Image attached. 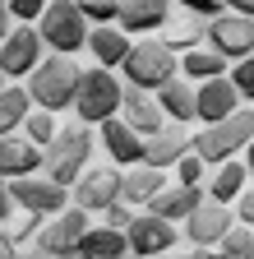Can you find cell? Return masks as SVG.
<instances>
[{"label": "cell", "instance_id": "cell-46", "mask_svg": "<svg viewBox=\"0 0 254 259\" xmlns=\"http://www.w3.org/2000/svg\"><path fill=\"white\" fill-rule=\"evenodd\" d=\"M120 259H143V254H130V250H125V254H120Z\"/></svg>", "mask_w": 254, "mask_h": 259}, {"label": "cell", "instance_id": "cell-1", "mask_svg": "<svg viewBox=\"0 0 254 259\" xmlns=\"http://www.w3.org/2000/svg\"><path fill=\"white\" fill-rule=\"evenodd\" d=\"M79 65L74 56H42L37 70L28 74V97H33V107L42 111H70L74 107V93H79Z\"/></svg>", "mask_w": 254, "mask_h": 259}, {"label": "cell", "instance_id": "cell-35", "mask_svg": "<svg viewBox=\"0 0 254 259\" xmlns=\"http://www.w3.org/2000/svg\"><path fill=\"white\" fill-rule=\"evenodd\" d=\"M176 5H180L185 14H194V19H204V23L222 14V0H176Z\"/></svg>", "mask_w": 254, "mask_h": 259}, {"label": "cell", "instance_id": "cell-38", "mask_svg": "<svg viewBox=\"0 0 254 259\" xmlns=\"http://www.w3.org/2000/svg\"><path fill=\"white\" fill-rule=\"evenodd\" d=\"M10 208H14V199H10V181H5V176H0V222H5V218H10Z\"/></svg>", "mask_w": 254, "mask_h": 259}, {"label": "cell", "instance_id": "cell-45", "mask_svg": "<svg viewBox=\"0 0 254 259\" xmlns=\"http://www.w3.org/2000/svg\"><path fill=\"white\" fill-rule=\"evenodd\" d=\"M19 259H46V254H42V250H28V254H19Z\"/></svg>", "mask_w": 254, "mask_h": 259}, {"label": "cell", "instance_id": "cell-49", "mask_svg": "<svg viewBox=\"0 0 254 259\" xmlns=\"http://www.w3.org/2000/svg\"><path fill=\"white\" fill-rule=\"evenodd\" d=\"M249 259H254V254H249Z\"/></svg>", "mask_w": 254, "mask_h": 259}, {"label": "cell", "instance_id": "cell-44", "mask_svg": "<svg viewBox=\"0 0 254 259\" xmlns=\"http://www.w3.org/2000/svg\"><path fill=\"white\" fill-rule=\"evenodd\" d=\"M245 167H254V135H249V144H245Z\"/></svg>", "mask_w": 254, "mask_h": 259}, {"label": "cell", "instance_id": "cell-6", "mask_svg": "<svg viewBox=\"0 0 254 259\" xmlns=\"http://www.w3.org/2000/svg\"><path fill=\"white\" fill-rule=\"evenodd\" d=\"M120 74H125V83H130V88L157 93L167 79L180 74V56L167 51L157 37H148V42H134V47H130V56L120 60Z\"/></svg>", "mask_w": 254, "mask_h": 259}, {"label": "cell", "instance_id": "cell-19", "mask_svg": "<svg viewBox=\"0 0 254 259\" xmlns=\"http://www.w3.org/2000/svg\"><path fill=\"white\" fill-rule=\"evenodd\" d=\"M204 204V190L199 185H180V181H167L162 190L153 194V204H148V213H157V218H167V222H185L189 213H194Z\"/></svg>", "mask_w": 254, "mask_h": 259}, {"label": "cell", "instance_id": "cell-50", "mask_svg": "<svg viewBox=\"0 0 254 259\" xmlns=\"http://www.w3.org/2000/svg\"><path fill=\"white\" fill-rule=\"evenodd\" d=\"M249 19H254V14H249Z\"/></svg>", "mask_w": 254, "mask_h": 259}, {"label": "cell", "instance_id": "cell-23", "mask_svg": "<svg viewBox=\"0 0 254 259\" xmlns=\"http://www.w3.org/2000/svg\"><path fill=\"white\" fill-rule=\"evenodd\" d=\"M157 97V107H162V116H171L176 125H185V120H194V83H189V79H167L162 88H157L153 93Z\"/></svg>", "mask_w": 254, "mask_h": 259}, {"label": "cell", "instance_id": "cell-43", "mask_svg": "<svg viewBox=\"0 0 254 259\" xmlns=\"http://www.w3.org/2000/svg\"><path fill=\"white\" fill-rule=\"evenodd\" d=\"M51 259H88V254H83V245H79V250H65V254H51Z\"/></svg>", "mask_w": 254, "mask_h": 259}, {"label": "cell", "instance_id": "cell-26", "mask_svg": "<svg viewBox=\"0 0 254 259\" xmlns=\"http://www.w3.org/2000/svg\"><path fill=\"white\" fill-rule=\"evenodd\" d=\"M83 254L88 259H120L125 250H130V241H125V232H120V227H88V232H83Z\"/></svg>", "mask_w": 254, "mask_h": 259}, {"label": "cell", "instance_id": "cell-32", "mask_svg": "<svg viewBox=\"0 0 254 259\" xmlns=\"http://www.w3.org/2000/svg\"><path fill=\"white\" fill-rule=\"evenodd\" d=\"M176 181H180V185H199V181H204V157H199V153H185V157L176 162ZM199 190H204V185H199Z\"/></svg>", "mask_w": 254, "mask_h": 259}, {"label": "cell", "instance_id": "cell-34", "mask_svg": "<svg viewBox=\"0 0 254 259\" xmlns=\"http://www.w3.org/2000/svg\"><path fill=\"white\" fill-rule=\"evenodd\" d=\"M42 222H46V218H37V213H23V218L10 227L5 236H10V241H14V250H19L23 241H33V236H37V227H42Z\"/></svg>", "mask_w": 254, "mask_h": 259}, {"label": "cell", "instance_id": "cell-37", "mask_svg": "<svg viewBox=\"0 0 254 259\" xmlns=\"http://www.w3.org/2000/svg\"><path fill=\"white\" fill-rule=\"evenodd\" d=\"M102 218H107V227H120V232H125V227H130V218H134V213H130V204L120 199V204H111V208H107Z\"/></svg>", "mask_w": 254, "mask_h": 259}, {"label": "cell", "instance_id": "cell-5", "mask_svg": "<svg viewBox=\"0 0 254 259\" xmlns=\"http://www.w3.org/2000/svg\"><path fill=\"white\" fill-rule=\"evenodd\" d=\"M120 97H125V83H120L111 70L92 65V70L79 74V93H74V107H70V111H74L83 125H102V120L120 116Z\"/></svg>", "mask_w": 254, "mask_h": 259}, {"label": "cell", "instance_id": "cell-3", "mask_svg": "<svg viewBox=\"0 0 254 259\" xmlns=\"http://www.w3.org/2000/svg\"><path fill=\"white\" fill-rule=\"evenodd\" d=\"M92 162V130L79 120V125H65V130H56V139L42 148V171L56 181V185H74L79 171Z\"/></svg>", "mask_w": 254, "mask_h": 259}, {"label": "cell", "instance_id": "cell-15", "mask_svg": "<svg viewBox=\"0 0 254 259\" xmlns=\"http://www.w3.org/2000/svg\"><path fill=\"white\" fill-rule=\"evenodd\" d=\"M97 139H102V148H107V157L116 162V167H139L143 162V135H134L120 116L97 125Z\"/></svg>", "mask_w": 254, "mask_h": 259}, {"label": "cell", "instance_id": "cell-24", "mask_svg": "<svg viewBox=\"0 0 254 259\" xmlns=\"http://www.w3.org/2000/svg\"><path fill=\"white\" fill-rule=\"evenodd\" d=\"M249 185V167L240 157H231V162H217L213 167V181H208V199H217V204H236V194Z\"/></svg>", "mask_w": 254, "mask_h": 259}, {"label": "cell", "instance_id": "cell-39", "mask_svg": "<svg viewBox=\"0 0 254 259\" xmlns=\"http://www.w3.org/2000/svg\"><path fill=\"white\" fill-rule=\"evenodd\" d=\"M222 10H231V14H254V0H222Z\"/></svg>", "mask_w": 254, "mask_h": 259}, {"label": "cell", "instance_id": "cell-12", "mask_svg": "<svg viewBox=\"0 0 254 259\" xmlns=\"http://www.w3.org/2000/svg\"><path fill=\"white\" fill-rule=\"evenodd\" d=\"M125 241H130V254L157 259V254H167L176 245V232H171V222L157 218V213H134L130 227H125Z\"/></svg>", "mask_w": 254, "mask_h": 259}, {"label": "cell", "instance_id": "cell-40", "mask_svg": "<svg viewBox=\"0 0 254 259\" xmlns=\"http://www.w3.org/2000/svg\"><path fill=\"white\" fill-rule=\"evenodd\" d=\"M167 259H213V254H208V250H180V254L167 250Z\"/></svg>", "mask_w": 254, "mask_h": 259}, {"label": "cell", "instance_id": "cell-17", "mask_svg": "<svg viewBox=\"0 0 254 259\" xmlns=\"http://www.w3.org/2000/svg\"><path fill=\"white\" fill-rule=\"evenodd\" d=\"M189 153V135H185V125H162L157 135H148L143 139V167H157V171H167V167H176V162Z\"/></svg>", "mask_w": 254, "mask_h": 259}, {"label": "cell", "instance_id": "cell-48", "mask_svg": "<svg viewBox=\"0 0 254 259\" xmlns=\"http://www.w3.org/2000/svg\"><path fill=\"white\" fill-rule=\"evenodd\" d=\"M5 83H10V79H5V74H0V88H5Z\"/></svg>", "mask_w": 254, "mask_h": 259}, {"label": "cell", "instance_id": "cell-18", "mask_svg": "<svg viewBox=\"0 0 254 259\" xmlns=\"http://www.w3.org/2000/svg\"><path fill=\"white\" fill-rule=\"evenodd\" d=\"M167 19H171V0H120L116 28H120V32H134V37H143V32H157Z\"/></svg>", "mask_w": 254, "mask_h": 259}, {"label": "cell", "instance_id": "cell-21", "mask_svg": "<svg viewBox=\"0 0 254 259\" xmlns=\"http://www.w3.org/2000/svg\"><path fill=\"white\" fill-rule=\"evenodd\" d=\"M130 32H120L116 23H97V28H88V51L92 60L102 65V70H120V60L130 56Z\"/></svg>", "mask_w": 254, "mask_h": 259}, {"label": "cell", "instance_id": "cell-27", "mask_svg": "<svg viewBox=\"0 0 254 259\" xmlns=\"http://www.w3.org/2000/svg\"><path fill=\"white\" fill-rule=\"evenodd\" d=\"M217 74H227V60H222V56H217L208 42L180 56V79H189V83H204V79H217Z\"/></svg>", "mask_w": 254, "mask_h": 259}, {"label": "cell", "instance_id": "cell-36", "mask_svg": "<svg viewBox=\"0 0 254 259\" xmlns=\"http://www.w3.org/2000/svg\"><path fill=\"white\" fill-rule=\"evenodd\" d=\"M236 222H245V227H254V176H249V185L236 194Z\"/></svg>", "mask_w": 254, "mask_h": 259}, {"label": "cell", "instance_id": "cell-4", "mask_svg": "<svg viewBox=\"0 0 254 259\" xmlns=\"http://www.w3.org/2000/svg\"><path fill=\"white\" fill-rule=\"evenodd\" d=\"M33 28H37L42 47H51V56H74V51L88 47V28L92 23L79 14L74 0H46V10H42V19Z\"/></svg>", "mask_w": 254, "mask_h": 259}, {"label": "cell", "instance_id": "cell-31", "mask_svg": "<svg viewBox=\"0 0 254 259\" xmlns=\"http://www.w3.org/2000/svg\"><path fill=\"white\" fill-rule=\"evenodd\" d=\"M227 79H231V88H236L240 97H249V93H254V60H231V65H227Z\"/></svg>", "mask_w": 254, "mask_h": 259}, {"label": "cell", "instance_id": "cell-22", "mask_svg": "<svg viewBox=\"0 0 254 259\" xmlns=\"http://www.w3.org/2000/svg\"><path fill=\"white\" fill-rule=\"evenodd\" d=\"M167 185V171H157V167H143V162H139V167H125V185H120V199L125 204H139V208H148L153 204V194L157 190H162Z\"/></svg>", "mask_w": 254, "mask_h": 259}, {"label": "cell", "instance_id": "cell-11", "mask_svg": "<svg viewBox=\"0 0 254 259\" xmlns=\"http://www.w3.org/2000/svg\"><path fill=\"white\" fill-rule=\"evenodd\" d=\"M37 60H42V37H37L33 23H19V28H10L5 37H0V74L10 83L19 74H33Z\"/></svg>", "mask_w": 254, "mask_h": 259}, {"label": "cell", "instance_id": "cell-20", "mask_svg": "<svg viewBox=\"0 0 254 259\" xmlns=\"http://www.w3.org/2000/svg\"><path fill=\"white\" fill-rule=\"evenodd\" d=\"M33 171H42V148L28 144L23 135H5L0 139V176L19 181V176H33Z\"/></svg>", "mask_w": 254, "mask_h": 259}, {"label": "cell", "instance_id": "cell-30", "mask_svg": "<svg viewBox=\"0 0 254 259\" xmlns=\"http://www.w3.org/2000/svg\"><path fill=\"white\" fill-rule=\"evenodd\" d=\"M79 5V14L97 28V23H116V14H120V0H74Z\"/></svg>", "mask_w": 254, "mask_h": 259}, {"label": "cell", "instance_id": "cell-9", "mask_svg": "<svg viewBox=\"0 0 254 259\" xmlns=\"http://www.w3.org/2000/svg\"><path fill=\"white\" fill-rule=\"evenodd\" d=\"M10 199H14L23 213H37V218H56L60 208H65L70 190H65V185H56L46 171H33V176H19V181H10Z\"/></svg>", "mask_w": 254, "mask_h": 259}, {"label": "cell", "instance_id": "cell-42", "mask_svg": "<svg viewBox=\"0 0 254 259\" xmlns=\"http://www.w3.org/2000/svg\"><path fill=\"white\" fill-rule=\"evenodd\" d=\"M10 23H14V19H10V10H5V0H0V37L10 32Z\"/></svg>", "mask_w": 254, "mask_h": 259}, {"label": "cell", "instance_id": "cell-13", "mask_svg": "<svg viewBox=\"0 0 254 259\" xmlns=\"http://www.w3.org/2000/svg\"><path fill=\"white\" fill-rule=\"evenodd\" d=\"M236 222V213H231V204H217V199H204L194 213L185 218V236L194 241L199 250H213L222 236H227V227Z\"/></svg>", "mask_w": 254, "mask_h": 259}, {"label": "cell", "instance_id": "cell-25", "mask_svg": "<svg viewBox=\"0 0 254 259\" xmlns=\"http://www.w3.org/2000/svg\"><path fill=\"white\" fill-rule=\"evenodd\" d=\"M157 32H162L157 42H162L167 51H176V56H185V51L204 47V19H194V14H189V19H167Z\"/></svg>", "mask_w": 254, "mask_h": 259}, {"label": "cell", "instance_id": "cell-28", "mask_svg": "<svg viewBox=\"0 0 254 259\" xmlns=\"http://www.w3.org/2000/svg\"><path fill=\"white\" fill-rule=\"evenodd\" d=\"M28 111H33L28 88H19V83H5V88H0V139H5V135H19V125H23Z\"/></svg>", "mask_w": 254, "mask_h": 259}, {"label": "cell", "instance_id": "cell-16", "mask_svg": "<svg viewBox=\"0 0 254 259\" xmlns=\"http://www.w3.org/2000/svg\"><path fill=\"white\" fill-rule=\"evenodd\" d=\"M120 120L134 130V135H157V130L167 125V116H162V107H157V97L153 93H143V88H130L125 83V97H120Z\"/></svg>", "mask_w": 254, "mask_h": 259}, {"label": "cell", "instance_id": "cell-8", "mask_svg": "<svg viewBox=\"0 0 254 259\" xmlns=\"http://www.w3.org/2000/svg\"><path fill=\"white\" fill-rule=\"evenodd\" d=\"M204 42L227 60V65H231V60H254V19L222 10L217 19L204 23Z\"/></svg>", "mask_w": 254, "mask_h": 259}, {"label": "cell", "instance_id": "cell-2", "mask_svg": "<svg viewBox=\"0 0 254 259\" xmlns=\"http://www.w3.org/2000/svg\"><path fill=\"white\" fill-rule=\"evenodd\" d=\"M249 135H254V111L240 107V111H231L227 120H213V125L199 130V135H189V153H199L204 167H217V162L240 157L245 144H249Z\"/></svg>", "mask_w": 254, "mask_h": 259}, {"label": "cell", "instance_id": "cell-7", "mask_svg": "<svg viewBox=\"0 0 254 259\" xmlns=\"http://www.w3.org/2000/svg\"><path fill=\"white\" fill-rule=\"evenodd\" d=\"M120 185H125V171L116 167V162H107V167L88 162V167L79 171V181L70 185V194H74V204L83 213H107L111 204H120Z\"/></svg>", "mask_w": 254, "mask_h": 259}, {"label": "cell", "instance_id": "cell-10", "mask_svg": "<svg viewBox=\"0 0 254 259\" xmlns=\"http://www.w3.org/2000/svg\"><path fill=\"white\" fill-rule=\"evenodd\" d=\"M92 213H83L79 204H65L51 222H42L37 227V250L51 259V254H65V250H79V241H83V232H88V222Z\"/></svg>", "mask_w": 254, "mask_h": 259}, {"label": "cell", "instance_id": "cell-47", "mask_svg": "<svg viewBox=\"0 0 254 259\" xmlns=\"http://www.w3.org/2000/svg\"><path fill=\"white\" fill-rule=\"evenodd\" d=\"M245 102H249V111H254V93H249V97H245Z\"/></svg>", "mask_w": 254, "mask_h": 259}, {"label": "cell", "instance_id": "cell-41", "mask_svg": "<svg viewBox=\"0 0 254 259\" xmlns=\"http://www.w3.org/2000/svg\"><path fill=\"white\" fill-rule=\"evenodd\" d=\"M0 259H14V241H10L5 232H0Z\"/></svg>", "mask_w": 254, "mask_h": 259}, {"label": "cell", "instance_id": "cell-14", "mask_svg": "<svg viewBox=\"0 0 254 259\" xmlns=\"http://www.w3.org/2000/svg\"><path fill=\"white\" fill-rule=\"evenodd\" d=\"M231 111H240V93L231 88V79H227V74L194 83V120L213 125V120H227Z\"/></svg>", "mask_w": 254, "mask_h": 259}, {"label": "cell", "instance_id": "cell-29", "mask_svg": "<svg viewBox=\"0 0 254 259\" xmlns=\"http://www.w3.org/2000/svg\"><path fill=\"white\" fill-rule=\"evenodd\" d=\"M56 130H60V125H56V111H42V107H37V111H28V116H23V125H19V135H23L28 144H37V148H46V144L56 139Z\"/></svg>", "mask_w": 254, "mask_h": 259}, {"label": "cell", "instance_id": "cell-33", "mask_svg": "<svg viewBox=\"0 0 254 259\" xmlns=\"http://www.w3.org/2000/svg\"><path fill=\"white\" fill-rule=\"evenodd\" d=\"M5 10H10V19H19V23H37L42 10H46V0H5Z\"/></svg>", "mask_w": 254, "mask_h": 259}]
</instances>
